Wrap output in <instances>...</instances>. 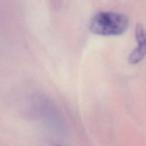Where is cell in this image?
I'll return each instance as SVG.
<instances>
[{
	"label": "cell",
	"mask_w": 146,
	"mask_h": 146,
	"mask_svg": "<svg viewBox=\"0 0 146 146\" xmlns=\"http://www.w3.org/2000/svg\"><path fill=\"white\" fill-rule=\"evenodd\" d=\"M129 27V19L124 14L113 11H99L89 23L93 34L104 36H115L124 34Z\"/></svg>",
	"instance_id": "obj_1"
},
{
	"label": "cell",
	"mask_w": 146,
	"mask_h": 146,
	"mask_svg": "<svg viewBox=\"0 0 146 146\" xmlns=\"http://www.w3.org/2000/svg\"><path fill=\"white\" fill-rule=\"evenodd\" d=\"M135 36L138 47L128 56V62L132 65H135L141 62L146 55V31L141 24H138L135 26Z\"/></svg>",
	"instance_id": "obj_2"
},
{
	"label": "cell",
	"mask_w": 146,
	"mask_h": 146,
	"mask_svg": "<svg viewBox=\"0 0 146 146\" xmlns=\"http://www.w3.org/2000/svg\"><path fill=\"white\" fill-rule=\"evenodd\" d=\"M55 146H61V145H55Z\"/></svg>",
	"instance_id": "obj_3"
}]
</instances>
